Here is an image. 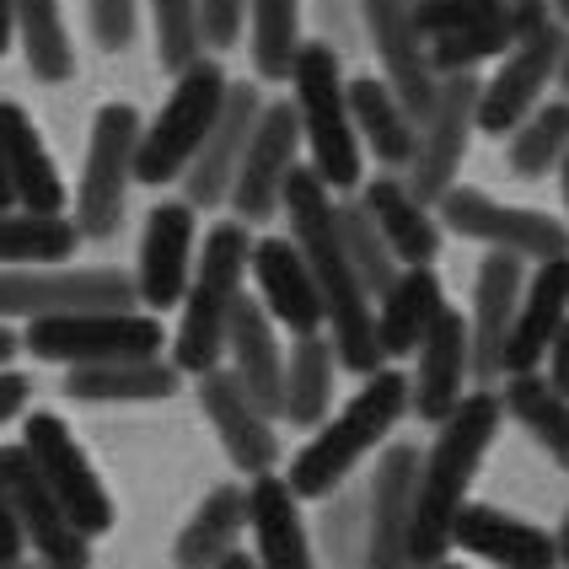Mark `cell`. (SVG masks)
<instances>
[{"label":"cell","mask_w":569,"mask_h":569,"mask_svg":"<svg viewBox=\"0 0 569 569\" xmlns=\"http://www.w3.org/2000/svg\"><path fill=\"white\" fill-rule=\"evenodd\" d=\"M248 527H253L258 569H317L307 521H301V500L280 473H258L248 483Z\"/></svg>","instance_id":"28"},{"label":"cell","mask_w":569,"mask_h":569,"mask_svg":"<svg viewBox=\"0 0 569 569\" xmlns=\"http://www.w3.org/2000/svg\"><path fill=\"white\" fill-rule=\"evenodd\" d=\"M28 553L22 542V527H17V510H11V495H6V478H0V569H17Z\"/></svg>","instance_id":"45"},{"label":"cell","mask_w":569,"mask_h":569,"mask_svg":"<svg viewBox=\"0 0 569 569\" xmlns=\"http://www.w3.org/2000/svg\"><path fill=\"white\" fill-rule=\"evenodd\" d=\"M248 274L258 280V296H263L258 307L274 317V328H290L296 339L322 328V296H317L312 269L290 237H253Z\"/></svg>","instance_id":"25"},{"label":"cell","mask_w":569,"mask_h":569,"mask_svg":"<svg viewBox=\"0 0 569 569\" xmlns=\"http://www.w3.org/2000/svg\"><path fill=\"white\" fill-rule=\"evenodd\" d=\"M553 81H559V92L569 102V28H565V49H559V70H553Z\"/></svg>","instance_id":"50"},{"label":"cell","mask_w":569,"mask_h":569,"mask_svg":"<svg viewBox=\"0 0 569 569\" xmlns=\"http://www.w3.org/2000/svg\"><path fill=\"white\" fill-rule=\"evenodd\" d=\"M548 11H553L559 22H569V0H548Z\"/></svg>","instance_id":"54"},{"label":"cell","mask_w":569,"mask_h":569,"mask_svg":"<svg viewBox=\"0 0 569 569\" xmlns=\"http://www.w3.org/2000/svg\"><path fill=\"white\" fill-rule=\"evenodd\" d=\"M183 371L161 355L146 360H108V366H70L64 398L76 403H161L178 392Z\"/></svg>","instance_id":"31"},{"label":"cell","mask_w":569,"mask_h":569,"mask_svg":"<svg viewBox=\"0 0 569 569\" xmlns=\"http://www.w3.org/2000/svg\"><path fill=\"white\" fill-rule=\"evenodd\" d=\"M0 157H6V172H11V189H17V210H32V216H64V183L60 167L49 157L43 134L32 124L17 102H0Z\"/></svg>","instance_id":"29"},{"label":"cell","mask_w":569,"mask_h":569,"mask_svg":"<svg viewBox=\"0 0 569 569\" xmlns=\"http://www.w3.org/2000/svg\"><path fill=\"white\" fill-rule=\"evenodd\" d=\"M345 97H349V119H355L360 146H366L381 167H409L419 124L409 119V108L392 97V87H387L381 76H355V81H345Z\"/></svg>","instance_id":"32"},{"label":"cell","mask_w":569,"mask_h":569,"mask_svg":"<svg viewBox=\"0 0 569 569\" xmlns=\"http://www.w3.org/2000/svg\"><path fill=\"white\" fill-rule=\"evenodd\" d=\"M28 398H32V381L22 371H11V366H0V425L28 409Z\"/></svg>","instance_id":"46"},{"label":"cell","mask_w":569,"mask_h":569,"mask_svg":"<svg viewBox=\"0 0 569 569\" xmlns=\"http://www.w3.org/2000/svg\"><path fill=\"white\" fill-rule=\"evenodd\" d=\"M193 17H199V49L226 54L231 43H242L248 0H193Z\"/></svg>","instance_id":"43"},{"label":"cell","mask_w":569,"mask_h":569,"mask_svg":"<svg viewBox=\"0 0 569 569\" xmlns=\"http://www.w3.org/2000/svg\"><path fill=\"white\" fill-rule=\"evenodd\" d=\"M81 248V231L70 216H32V210H0V269H43L70 263Z\"/></svg>","instance_id":"35"},{"label":"cell","mask_w":569,"mask_h":569,"mask_svg":"<svg viewBox=\"0 0 569 569\" xmlns=\"http://www.w3.org/2000/svg\"><path fill=\"white\" fill-rule=\"evenodd\" d=\"M413 483H419V446H387L377 457V473H371V500H366L371 516H366L360 569H409Z\"/></svg>","instance_id":"20"},{"label":"cell","mask_w":569,"mask_h":569,"mask_svg":"<svg viewBox=\"0 0 569 569\" xmlns=\"http://www.w3.org/2000/svg\"><path fill=\"white\" fill-rule=\"evenodd\" d=\"M290 102L301 119V140L312 151L317 183L328 193H345L360 183V134L349 119V97H345V70L339 54L328 43H301L290 60Z\"/></svg>","instance_id":"5"},{"label":"cell","mask_w":569,"mask_h":569,"mask_svg":"<svg viewBox=\"0 0 569 569\" xmlns=\"http://www.w3.org/2000/svg\"><path fill=\"white\" fill-rule=\"evenodd\" d=\"M248 43L263 81H290V60L301 49V0H248Z\"/></svg>","instance_id":"40"},{"label":"cell","mask_w":569,"mask_h":569,"mask_svg":"<svg viewBox=\"0 0 569 569\" xmlns=\"http://www.w3.org/2000/svg\"><path fill=\"white\" fill-rule=\"evenodd\" d=\"M216 569H258V565H253V559H248V553H226V559H221V565H216Z\"/></svg>","instance_id":"53"},{"label":"cell","mask_w":569,"mask_h":569,"mask_svg":"<svg viewBox=\"0 0 569 569\" xmlns=\"http://www.w3.org/2000/svg\"><path fill=\"white\" fill-rule=\"evenodd\" d=\"M226 371L242 381V392L253 398L258 413L269 419H284V349L280 333H274V317L263 312L258 301H242L231 307V322H226Z\"/></svg>","instance_id":"24"},{"label":"cell","mask_w":569,"mask_h":569,"mask_svg":"<svg viewBox=\"0 0 569 569\" xmlns=\"http://www.w3.org/2000/svg\"><path fill=\"white\" fill-rule=\"evenodd\" d=\"M248 527V489L242 483H221L210 489L199 510L189 516V527L178 532L172 565L178 569H216L226 553H237V538Z\"/></svg>","instance_id":"34"},{"label":"cell","mask_w":569,"mask_h":569,"mask_svg":"<svg viewBox=\"0 0 569 569\" xmlns=\"http://www.w3.org/2000/svg\"><path fill=\"white\" fill-rule=\"evenodd\" d=\"M134 146H140V113L129 102L97 108L87 167H81V183H76V231L87 242H108L124 221V199L129 183H134Z\"/></svg>","instance_id":"8"},{"label":"cell","mask_w":569,"mask_h":569,"mask_svg":"<svg viewBox=\"0 0 569 569\" xmlns=\"http://www.w3.org/2000/svg\"><path fill=\"white\" fill-rule=\"evenodd\" d=\"M151 22H157V60L161 70H183L193 64L199 49V17H193V0H151Z\"/></svg>","instance_id":"42"},{"label":"cell","mask_w":569,"mask_h":569,"mask_svg":"<svg viewBox=\"0 0 569 569\" xmlns=\"http://www.w3.org/2000/svg\"><path fill=\"white\" fill-rule=\"evenodd\" d=\"M258 113H263V97H258L253 81H231V87H226V102H221V119L204 134L199 157H193L189 172H183V199H189L193 210L226 204L231 178H237V161L248 151V134H253Z\"/></svg>","instance_id":"21"},{"label":"cell","mask_w":569,"mask_h":569,"mask_svg":"<svg viewBox=\"0 0 569 569\" xmlns=\"http://www.w3.org/2000/svg\"><path fill=\"white\" fill-rule=\"evenodd\" d=\"M226 70L216 60H199L178 70L172 92L161 102V113L151 124H140V146H134V183H178L189 172V161L199 157L204 134L216 129L221 119V102H226Z\"/></svg>","instance_id":"7"},{"label":"cell","mask_w":569,"mask_h":569,"mask_svg":"<svg viewBox=\"0 0 569 569\" xmlns=\"http://www.w3.org/2000/svg\"><path fill=\"white\" fill-rule=\"evenodd\" d=\"M377 349L381 355H413L430 322L446 312V296L436 269H398V280L377 296Z\"/></svg>","instance_id":"33"},{"label":"cell","mask_w":569,"mask_h":569,"mask_svg":"<svg viewBox=\"0 0 569 569\" xmlns=\"http://www.w3.org/2000/svg\"><path fill=\"white\" fill-rule=\"evenodd\" d=\"M436 569H462V565H451V559H441V565H436Z\"/></svg>","instance_id":"56"},{"label":"cell","mask_w":569,"mask_h":569,"mask_svg":"<svg viewBox=\"0 0 569 569\" xmlns=\"http://www.w3.org/2000/svg\"><path fill=\"white\" fill-rule=\"evenodd\" d=\"M403 413H409V377H403V371H387V366L371 371L366 387H360L333 419H322L312 441L296 451V462H290V473H284V483L296 489V500H328V495L392 436V425H398Z\"/></svg>","instance_id":"3"},{"label":"cell","mask_w":569,"mask_h":569,"mask_svg":"<svg viewBox=\"0 0 569 569\" xmlns=\"http://www.w3.org/2000/svg\"><path fill=\"white\" fill-rule=\"evenodd\" d=\"M17 38H22V60H28L32 81L60 87L76 76V49L64 32L60 0H17Z\"/></svg>","instance_id":"38"},{"label":"cell","mask_w":569,"mask_h":569,"mask_svg":"<svg viewBox=\"0 0 569 569\" xmlns=\"http://www.w3.org/2000/svg\"><path fill=\"white\" fill-rule=\"evenodd\" d=\"M0 210H17V189H11V172H6V157H0Z\"/></svg>","instance_id":"51"},{"label":"cell","mask_w":569,"mask_h":569,"mask_svg":"<svg viewBox=\"0 0 569 569\" xmlns=\"http://www.w3.org/2000/svg\"><path fill=\"white\" fill-rule=\"evenodd\" d=\"M500 392L478 387L462 392V403L436 425V446L419 462V483H413V521H409V569H436L451 553V521L468 506L483 451L500 436Z\"/></svg>","instance_id":"2"},{"label":"cell","mask_w":569,"mask_h":569,"mask_svg":"<svg viewBox=\"0 0 569 569\" xmlns=\"http://www.w3.org/2000/svg\"><path fill=\"white\" fill-rule=\"evenodd\" d=\"M328 403H333V345L322 333H307L284 355V419L317 430L328 419Z\"/></svg>","instance_id":"37"},{"label":"cell","mask_w":569,"mask_h":569,"mask_svg":"<svg viewBox=\"0 0 569 569\" xmlns=\"http://www.w3.org/2000/svg\"><path fill=\"white\" fill-rule=\"evenodd\" d=\"M140 307L134 274L124 269H0V317H70V312H129Z\"/></svg>","instance_id":"10"},{"label":"cell","mask_w":569,"mask_h":569,"mask_svg":"<svg viewBox=\"0 0 569 569\" xmlns=\"http://www.w3.org/2000/svg\"><path fill=\"white\" fill-rule=\"evenodd\" d=\"M0 478L17 510L22 542L38 553L43 569H92V538L76 532V521L64 516V506L49 495V483L38 478L32 457L22 446H0Z\"/></svg>","instance_id":"16"},{"label":"cell","mask_w":569,"mask_h":569,"mask_svg":"<svg viewBox=\"0 0 569 569\" xmlns=\"http://www.w3.org/2000/svg\"><path fill=\"white\" fill-rule=\"evenodd\" d=\"M565 322H569V253L538 263L532 280L521 284V307H516V322H510L506 339V377L538 371L553 333Z\"/></svg>","instance_id":"27"},{"label":"cell","mask_w":569,"mask_h":569,"mask_svg":"<svg viewBox=\"0 0 569 569\" xmlns=\"http://www.w3.org/2000/svg\"><path fill=\"white\" fill-rule=\"evenodd\" d=\"M436 216H441L446 231H457L468 242H483V248H500V253H516L521 263H548V258L569 253L565 221H553L548 210L500 204V199H489L483 189H468V183H451L436 199Z\"/></svg>","instance_id":"11"},{"label":"cell","mask_w":569,"mask_h":569,"mask_svg":"<svg viewBox=\"0 0 569 569\" xmlns=\"http://www.w3.org/2000/svg\"><path fill=\"white\" fill-rule=\"evenodd\" d=\"M360 11H366V32H371V49H377V60H381V81L409 108L413 124H425L441 76L430 70L425 38L413 28V6L409 0H360Z\"/></svg>","instance_id":"19"},{"label":"cell","mask_w":569,"mask_h":569,"mask_svg":"<svg viewBox=\"0 0 569 569\" xmlns=\"http://www.w3.org/2000/svg\"><path fill=\"white\" fill-rule=\"evenodd\" d=\"M462 387H468V317L446 307L430 333L419 339V366L409 377V409L425 425H441L446 413L462 403Z\"/></svg>","instance_id":"26"},{"label":"cell","mask_w":569,"mask_h":569,"mask_svg":"<svg viewBox=\"0 0 569 569\" xmlns=\"http://www.w3.org/2000/svg\"><path fill=\"white\" fill-rule=\"evenodd\" d=\"M11 38H17V0H0V54L11 49Z\"/></svg>","instance_id":"48"},{"label":"cell","mask_w":569,"mask_h":569,"mask_svg":"<svg viewBox=\"0 0 569 569\" xmlns=\"http://www.w3.org/2000/svg\"><path fill=\"white\" fill-rule=\"evenodd\" d=\"M22 451L32 457L38 478L49 483V495L64 506V516L76 521V532H87V538L113 532V500H108L92 457L76 446V436H70V425H64L60 413H28Z\"/></svg>","instance_id":"12"},{"label":"cell","mask_w":569,"mask_h":569,"mask_svg":"<svg viewBox=\"0 0 569 569\" xmlns=\"http://www.w3.org/2000/svg\"><path fill=\"white\" fill-rule=\"evenodd\" d=\"M17 569H43V565H17Z\"/></svg>","instance_id":"57"},{"label":"cell","mask_w":569,"mask_h":569,"mask_svg":"<svg viewBox=\"0 0 569 569\" xmlns=\"http://www.w3.org/2000/svg\"><path fill=\"white\" fill-rule=\"evenodd\" d=\"M542 360H548V377H542V381H548L559 398H569V322L553 333V345H548V355H542Z\"/></svg>","instance_id":"47"},{"label":"cell","mask_w":569,"mask_h":569,"mask_svg":"<svg viewBox=\"0 0 569 569\" xmlns=\"http://www.w3.org/2000/svg\"><path fill=\"white\" fill-rule=\"evenodd\" d=\"M559 183H565V204H569V157L559 161Z\"/></svg>","instance_id":"55"},{"label":"cell","mask_w":569,"mask_h":569,"mask_svg":"<svg viewBox=\"0 0 569 569\" xmlns=\"http://www.w3.org/2000/svg\"><path fill=\"white\" fill-rule=\"evenodd\" d=\"M559 49H565V22L542 17L538 28H527L500 54V70L478 87V129L483 134H510L538 108L553 70H559Z\"/></svg>","instance_id":"14"},{"label":"cell","mask_w":569,"mask_h":569,"mask_svg":"<svg viewBox=\"0 0 569 569\" xmlns=\"http://www.w3.org/2000/svg\"><path fill=\"white\" fill-rule=\"evenodd\" d=\"M409 6H413V0H409ZM506 6H516V0H506Z\"/></svg>","instance_id":"58"},{"label":"cell","mask_w":569,"mask_h":569,"mask_svg":"<svg viewBox=\"0 0 569 569\" xmlns=\"http://www.w3.org/2000/svg\"><path fill=\"white\" fill-rule=\"evenodd\" d=\"M553 542H559V569H569V510H565V521H559V532H553Z\"/></svg>","instance_id":"52"},{"label":"cell","mask_w":569,"mask_h":569,"mask_svg":"<svg viewBox=\"0 0 569 569\" xmlns=\"http://www.w3.org/2000/svg\"><path fill=\"white\" fill-rule=\"evenodd\" d=\"M17 349H22V339H17V328H11V322L0 317V366H11V355H17Z\"/></svg>","instance_id":"49"},{"label":"cell","mask_w":569,"mask_h":569,"mask_svg":"<svg viewBox=\"0 0 569 569\" xmlns=\"http://www.w3.org/2000/svg\"><path fill=\"white\" fill-rule=\"evenodd\" d=\"M360 204H366V216L377 221L381 242L392 248V258L403 263V269H430L436 253H441V226L430 216V204H419L409 193L403 178H377V183H366L360 193Z\"/></svg>","instance_id":"30"},{"label":"cell","mask_w":569,"mask_h":569,"mask_svg":"<svg viewBox=\"0 0 569 569\" xmlns=\"http://www.w3.org/2000/svg\"><path fill=\"white\" fill-rule=\"evenodd\" d=\"M22 345L38 360L54 366H108V360H146L161 355L167 333L151 312H70V317H32Z\"/></svg>","instance_id":"9"},{"label":"cell","mask_w":569,"mask_h":569,"mask_svg":"<svg viewBox=\"0 0 569 569\" xmlns=\"http://www.w3.org/2000/svg\"><path fill=\"white\" fill-rule=\"evenodd\" d=\"M280 210L290 216V242L301 248L307 269L317 280V296H322V322H328V345L339 355V366L371 377L381 371L377 349V317H371V296L360 290L355 269L345 258V242H339V221H333V193L317 183L312 167H290L280 193Z\"/></svg>","instance_id":"1"},{"label":"cell","mask_w":569,"mask_h":569,"mask_svg":"<svg viewBox=\"0 0 569 569\" xmlns=\"http://www.w3.org/2000/svg\"><path fill=\"white\" fill-rule=\"evenodd\" d=\"M87 17H92V38L119 54L134 43V28H140V0H87Z\"/></svg>","instance_id":"44"},{"label":"cell","mask_w":569,"mask_h":569,"mask_svg":"<svg viewBox=\"0 0 569 569\" xmlns=\"http://www.w3.org/2000/svg\"><path fill=\"white\" fill-rule=\"evenodd\" d=\"M296 151H301V119H296V102L280 97V102H263L253 134H248V151L237 161V178H231V216L242 226H263L280 216V193L284 178L296 167Z\"/></svg>","instance_id":"15"},{"label":"cell","mask_w":569,"mask_h":569,"mask_svg":"<svg viewBox=\"0 0 569 569\" xmlns=\"http://www.w3.org/2000/svg\"><path fill=\"white\" fill-rule=\"evenodd\" d=\"M521 284H527L521 258L489 248V258L478 263L473 317H468V381H478V387H495L506 377V339L516 307H521Z\"/></svg>","instance_id":"18"},{"label":"cell","mask_w":569,"mask_h":569,"mask_svg":"<svg viewBox=\"0 0 569 569\" xmlns=\"http://www.w3.org/2000/svg\"><path fill=\"white\" fill-rule=\"evenodd\" d=\"M199 409H204V419L216 425V436H221L226 457H231L237 473H248V478L274 473V462H280L274 419L253 409V398L242 392V381L231 377L226 366H216V371L199 377Z\"/></svg>","instance_id":"22"},{"label":"cell","mask_w":569,"mask_h":569,"mask_svg":"<svg viewBox=\"0 0 569 569\" xmlns=\"http://www.w3.org/2000/svg\"><path fill=\"white\" fill-rule=\"evenodd\" d=\"M248 263H253V226L221 221L204 231L189 290L178 301L183 322L172 333V366L183 377H204V371H216L226 360V322H231V307L242 301Z\"/></svg>","instance_id":"4"},{"label":"cell","mask_w":569,"mask_h":569,"mask_svg":"<svg viewBox=\"0 0 569 569\" xmlns=\"http://www.w3.org/2000/svg\"><path fill=\"white\" fill-rule=\"evenodd\" d=\"M500 409L569 473V398H559L538 371H521V377H506Z\"/></svg>","instance_id":"36"},{"label":"cell","mask_w":569,"mask_h":569,"mask_svg":"<svg viewBox=\"0 0 569 569\" xmlns=\"http://www.w3.org/2000/svg\"><path fill=\"white\" fill-rule=\"evenodd\" d=\"M569 157V102L553 97V102H538L521 124L510 129V146H506V161L516 178H548L559 172V161Z\"/></svg>","instance_id":"39"},{"label":"cell","mask_w":569,"mask_h":569,"mask_svg":"<svg viewBox=\"0 0 569 569\" xmlns=\"http://www.w3.org/2000/svg\"><path fill=\"white\" fill-rule=\"evenodd\" d=\"M193 253H199V210L189 199H161L146 216L140 237V269H134V296L151 312H172L189 290Z\"/></svg>","instance_id":"17"},{"label":"cell","mask_w":569,"mask_h":569,"mask_svg":"<svg viewBox=\"0 0 569 569\" xmlns=\"http://www.w3.org/2000/svg\"><path fill=\"white\" fill-rule=\"evenodd\" d=\"M451 548L473 553L495 569H559V542L553 532H542L532 521L510 516L500 506H483V500H468L451 521Z\"/></svg>","instance_id":"23"},{"label":"cell","mask_w":569,"mask_h":569,"mask_svg":"<svg viewBox=\"0 0 569 569\" xmlns=\"http://www.w3.org/2000/svg\"><path fill=\"white\" fill-rule=\"evenodd\" d=\"M548 0H413V28L425 38V54L436 76H462L500 60L527 28H538Z\"/></svg>","instance_id":"6"},{"label":"cell","mask_w":569,"mask_h":569,"mask_svg":"<svg viewBox=\"0 0 569 569\" xmlns=\"http://www.w3.org/2000/svg\"><path fill=\"white\" fill-rule=\"evenodd\" d=\"M478 70H462V76H441L436 87V102L419 124V140H413V161H409V193L419 204H436L457 172H462V157H468V140L478 129Z\"/></svg>","instance_id":"13"},{"label":"cell","mask_w":569,"mask_h":569,"mask_svg":"<svg viewBox=\"0 0 569 569\" xmlns=\"http://www.w3.org/2000/svg\"><path fill=\"white\" fill-rule=\"evenodd\" d=\"M333 221H339V242H345V258L349 269H355V280H360V290L377 301L387 284L398 280V258H392V248L381 242L377 221L366 216V204L355 199V204H333Z\"/></svg>","instance_id":"41"}]
</instances>
